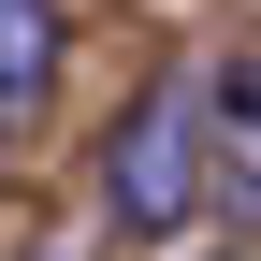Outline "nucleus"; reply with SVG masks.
Wrapping results in <instances>:
<instances>
[{
  "instance_id": "4",
  "label": "nucleus",
  "mask_w": 261,
  "mask_h": 261,
  "mask_svg": "<svg viewBox=\"0 0 261 261\" xmlns=\"http://www.w3.org/2000/svg\"><path fill=\"white\" fill-rule=\"evenodd\" d=\"M29 261H73V247H29Z\"/></svg>"
},
{
  "instance_id": "3",
  "label": "nucleus",
  "mask_w": 261,
  "mask_h": 261,
  "mask_svg": "<svg viewBox=\"0 0 261 261\" xmlns=\"http://www.w3.org/2000/svg\"><path fill=\"white\" fill-rule=\"evenodd\" d=\"M58 73V0H0V116H29Z\"/></svg>"
},
{
  "instance_id": "5",
  "label": "nucleus",
  "mask_w": 261,
  "mask_h": 261,
  "mask_svg": "<svg viewBox=\"0 0 261 261\" xmlns=\"http://www.w3.org/2000/svg\"><path fill=\"white\" fill-rule=\"evenodd\" d=\"M232 261H247V247H232Z\"/></svg>"
},
{
  "instance_id": "1",
  "label": "nucleus",
  "mask_w": 261,
  "mask_h": 261,
  "mask_svg": "<svg viewBox=\"0 0 261 261\" xmlns=\"http://www.w3.org/2000/svg\"><path fill=\"white\" fill-rule=\"evenodd\" d=\"M203 189H218V116H203V73H160L145 102H130V130L102 145V218L116 232H189L203 218Z\"/></svg>"
},
{
  "instance_id": "2",
  "label": "nucleus",
  "mask_w": 261,
  "mask_h": 261,
  "mask_svg": "<svg viewBox=\"0 0 261 261\" xmlns=\"http://www.w3.org/2000/svg\"><path fill=\"white\" fill-rule=\"evenodd\" d=\"M203 116H218V189H232V218H261V44L203 73Z\"/></svg>"
}]
</instances>
